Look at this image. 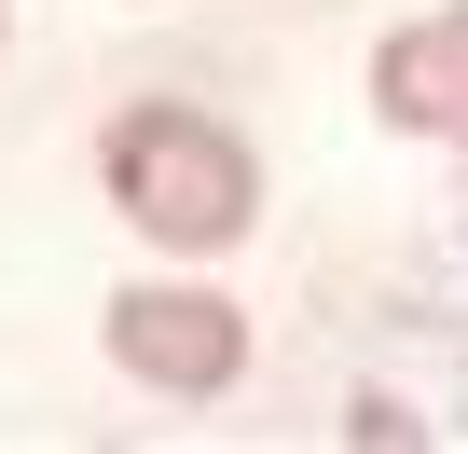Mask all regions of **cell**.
I'll list each match as a JSON object with an SVG mask.
<instances>
[{
    "instance_id": "obj_2",
    "label": "cell",
    "mask_w": 468,
    "mask_h": 454,
    "mask_svg": "<svg viewBox=\"0 0 468 454\" xmlns=\"http://www.w3.org/2000/svg\"><path fill=\"white\" fill-rule=\"evenodd\" d=\"M111 372L152 385V399H220L234 372H249V317H234L220 290L138 276V290H111Z\"/></svg>"
},
{
    "instance_id": "obj_3",
    "label": "cell",
    "mask_w": 468,
    "mask_h": 454,
    "mask_svg": "<svg viewBox=\"0 0 468 454\" xmlns=\"http://www.w3.org/2000/svg\"><path fill=\"white\" fill-rule=\"evenodd\" d=\"M372 111H386L399 138H454V152H468V0H454V15L386 28V56H372Z\"/></svg>"
},
{
    "instance_id": "obj_1",
    "label": "cell",
    "mask_w": 468,
    "mask_h": 454,
    "mask_svg": "<svg viewBox=\"0 0 468 454\" xmlns=\"http://www.w3.org/2000/svg\"><path fill=\"white\" fill-rule=\"evenodd\" d=\"M111 206L138 220L152 248L220 262V248L262 220V165H249V138L207 124L193 97H138V111L111 124Z\"/></svg>"
}]
</instances>
